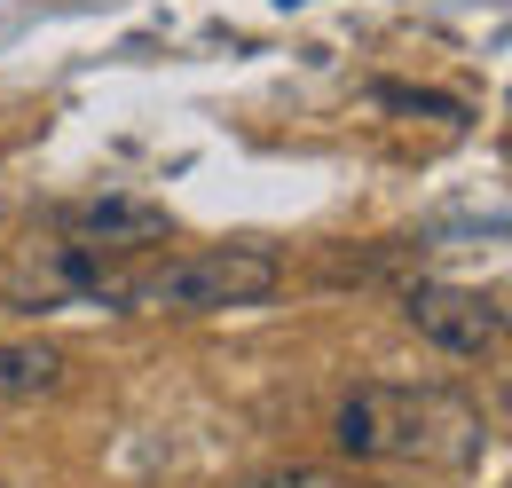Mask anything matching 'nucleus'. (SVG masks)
Segmentation results:
<instances>
[{
  "instance_id": "nucleus-1",
  "label": "nucleus",
  "mask_w": 512,
  "mask_h": 488,
  "mask_svg": "<svg viewBox=\"0 0 512 488\" xmlns=\"http://www.w3.org/2000/svg\"><path fill=\"white\" fill-rule=\"evenodd\" d=\"M331 441L355 465H473L489 449V418L449 386H355Z\"/></svg>"
},
{
  "instance_id": "nucleus-2",
  "label": "nucleus",
  "mask_w": 512,
  "mask_h": 488,
  "mask_svg": "<svg viewBox=\"0 0 512 488\" xmlns=\"http://www.w3.org/2000/svg\"><path fill=\"white\" fill-rule=\"evenodd\" d=\"M276 252L260 244H221V252H190V260H166L150 276L119 284L111 300L127 307H150V315H213V307H253L276 292Z\"/></svg>"
},
{
  "instance_id": "nucleus-3",
  "label": "nucleus",
  "mask_w": 512,
  "mask_h": 488,
  "mask_svg": "<svg viewBox=\"0 0 512 488\" xmlns=\"http://www.w3.org/2000/svg\"><path fill=\"white\" fill-rule=\"evenodd\" d=\"M402 323L426 347H442V355H489L505 339L497 292H465V284H410L402 292Z\"/></svg>"
},
{
  "instance_id": "nucleus-4",
  "label": "nucleus",
  "mask_w": 512,
  "mask_h": 488,
  "mask_svg": "<svg viewBox=\"0 0 512 488\" xmlns=\"http://www.w3.org/2000/svg\"><path fill=\"white\" fill-rule=\"evenodd\" d=\"M64 229L79 244H103V252H134V244H158L174 221L166 205H134V197H95V205H71Z\"/></svg>"
},
{
  "instance_id": "nucleus-5",
  "label": "nucleus",
  "mask_w": 512,
  "mask_h": 488,
  "mask_svg": "<svg viewBox=\"0 0 512 488\" xmlns=\"http://www.w3.org/2000/svg\"><path fill=\"white\" fill-rule=\"evenodd\" d=\"M56 378H64V355H56V347H40V339H16V347H0V402L48 394Z\"/></svg>"
},
{
  "instance_id": "nucleus-6",
  "label": "nucleus",
  "mask_w": 512,
  "mask_h": 488,
  "mask_svg": "<svg viewBox=\"0 0 512 488\" xmlns=\"http://www.w3.org/2000/svg\"><path fill=\"white\" fill-rule=\"evenodd\" d=\"M245 488H355V481L331 473V465H268V473H253Z\"/></svg>"
},
{
  "instance_id": "nucleus-7",
  "label": "nucleus",
  "mask_w": 512,
  "mask_h": 488,
  "mask_svg": "<svg viewBox=\"0 0 512 488\" xmlns=\"http://www.w3.org/2000/svg\"><path fill=\"white\" fill-rule=\"evenodd\" d=\"M379 103H394V111H434V119H465V103H449V95H418V87H379Z\"/></svg>"
},
{
  "instance_id": "nucleus-8",
  "label": "nucleus",
  "mask_w": 512,
  "mask_h": 488,
  "mask_svg": "<svg viewBox=\"0 0 512 488\" xmlns=\"http://www.w3.org/2000/svg\"><path fill=\"white\" fill-rule=\"evenodd\" d=\"M284 8H300V0H284Z\"/></svg>"
}]
</instances>
